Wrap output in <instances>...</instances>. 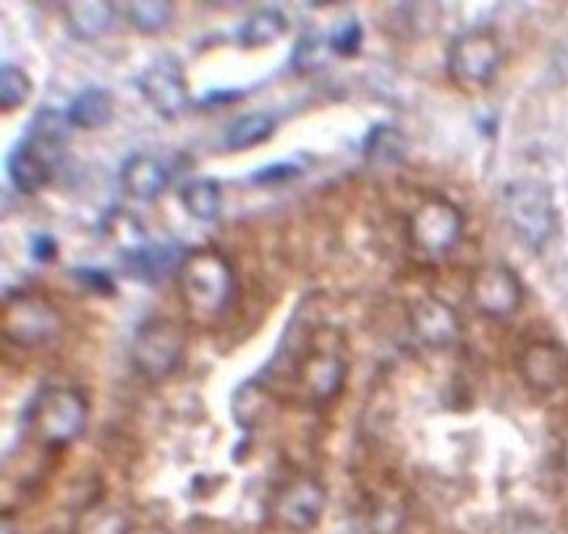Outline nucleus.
Listing matches in <instances>:
<instances>
[{
    "label": "nucleus",
    "instance_id": "f03ea898",
    "mask_svg": "<svg viewBox=\"0 0 568 534\" xmlns=\"http://www.w3.org/2000/svg\"><path fill=\"white\" fill-rule=\"evenodd\" d=\"M87 424V401L74 387H42L32 404V430L48 449H61L82 435Z\"/></svg>",
    "mask_w": 568,
    "mask_h": 534
},
{
    "label": "nucleus",
    "instance_id": "bb28decb",
    "mask_svg": "<svg viewBox=\"0 0 568 534\" xmlns=\"http://www.w3.org/2000/svg\"><path fill=\"white\" fill-rule=\"evenodd\" d=\"M393 142H400L398 131H393L388 127H377L373 134L367 137V155L373 158H398V152L393 148Z\"/></svg>",
    "mask_w": 568,
    "mask_h": 534
},
{
    "label": "nucleus",
    "instance_id": "6e6552de",
    "mask_svg": "<svg viewBox=\"0 0 568 534\" xmlns=\"http://www.w3.org/2000/svg\"><path fill=\"white\" fill-rule=\"evenodd\" d=\"M471 299L487 318H508L521 304V283L506 265H485L471 281Z\"/></svg>",
    "mask_w": 568,
    "mask_h": 534
},
{
    "label": "nucleus",
    "instance_id": "1a4fd4ad",
    "mask_svg": "<svg viewBox=\"0 0 568 534\" xmlns=\"http://www.w3.org/2000/svg\"><path fill=\"white\" fill-rule=\"evenodd\" d=\"M325 487L317 480L302 477L283 490L278 501V518L283 526L294 532L315 530L325 511Z\"/></svg>",
    "mask_w": 568,
    "mask_h": 534
},
{
    "label": "nucleus",
    "instance_id": "f3484780",
    "mask_svg": "<svg viewBox=\"0 0 568 534\" xmlns=\"http://www.w3.org/2000/svg\"><path fill=\"white\" fill-rule=\"evenodd\" d=\"M113 94L105 87H87L84 92H79L74 102L69 108V121L71 127L92 131V129H103L111 123L113 119Z\"/></svg>",
    "mask_w": 568,
    "mask_h": 534
},
{
    "label": "nucleus",
    "instance_id": "aec40b11",
    "mask_svg": "<svg viewBox=\"0 0 568 534\" xmlns=\"http://www.w3.org/2000/svg\"><path fill=\"white\" fill-rule=\"evenodd\" d=\"M286 29L288 21L278 9H262L257 13H252V17L242 24V29H239V42H242L244 48H265L273 46Z\"/></svg>",
    "mask_w": 568,
    "mask_h": 534
},
{
    "label": "nucleus",
    "instance_id": "9d476101",
    "mask_svg": "<svg viewBox=\"0 0 568 534\" xmlns=\"http://www.w3.org/2000/svg\"><path fill=\"white\" fill-rule=\"evenodd\" d=\"M521 375L537 391H556L568 380V354L552 341L531 343L521 354Z\"/></svg>",
    "mask_w": 568,
    "mask_h": 534
},
{
    "label": "nucleus",
    "instance_id": "5701e85b",
    "mask_svg": "<svg viewBox=\"0 0 568 534\" xmlns=\"http://www.w3.org/2000/svg\"><path fill=\"white\" fill-rule=\"evenodd\" d=\"M29 94H32V79L27 77V71L6 63L3 71H0V111H19L29 100Z\"/></svg>",
    "mask_w": 568,
    "mask_h": 534
},
{
    "label": "nucleus",
    "instance_id": "b1692460",
    "mask_svg": "<svg viewBox=\"0 0 568 534\" xmlns=\"http://www.w3.org/2000/svg\"><path fill=\"white\" fill-rule=\"evenodd\" d=\"M262 404H265V393L254 387V383H244L233 396V420L242 427H252L262 416Z\"/></svg>",
    "mask_w": 568,
    "mask_h": 534
},
{
    "label": "nucleus",
    "instance_id": "c756f323",
    "mask_svg": "<svg viewBox=\"0 0 568 534\" xmlns=\"http://www.w3.org/2000/svg\"><path fill=\"white\" fill-rule=\"evenodd\" d=\"M58 254V241L53 236H48V233H38V236H32V258L40 260V262H50Z\"/></svg>",
    "mask_w": 568,
    "mask_h": 534
},
{
    "label": "nucleus",
    "instance_id": "20e7f679",
    "mask_svg": "<svg viewBox=\"0 0 568 534\" xmlns=\"http://www.w3.org/2000/svg\"><path fill=\"white\" fill-rule=\"evenodd\" d=\"M500 63V42L487 29H471L458 34L448 50V71L466 90H477L493 82Z\"/></svg>",
    "mask_w": 568,
    "mask_h": 534
},
{
    "label": "nucleus",
    "instance_id": "423d86ee",
    "mask_svg": "<svg viewBox=\"0 0 568 534\" xmlns=\"http://www.w3.org/2000/svg\"><path fill=\"white\" fill-rule=\"evenodd\" d=\"M131 354H134L136 370L152 380H160L169 377L181 364L184 341H181L179 328L169 320H150L136 331Z\"/></svg>",
    "mask_w": 568,
    "mask_h": 534
},
{
    "label": "nucleus",
    "instance_id": "39448f33",
    "mask_svg": "<svg viewBox=\"0 0 568 534\" xmlns=\"http://www.w3.org/2000/svg\"><path fill=\"white\" fill-rule=\"evenodd\" d=\"M462 212H458L456 204L443 200V197H433V200L422 202L409 221L412 244L425 258H440L448 249H454L456 241L462 239Z\"/></svg>",
    "mask_w": 568,
    "mask_h": 534
},
{
    "label": "nucleus",
    "instance_id": "f8f14e48",
    "mask_svg": "<svg viewBox=\"0 0 568 534\" xmlns=\"http://www.w3.org/2000/svg\"><path fill=\"white\" fill-rule=\"evenodd\" d=\"M302 380L310 399L315 401V404H325V401H333L338 396L341 385H344L346 380V364L336 351H315V354L304 362Z\"/></svg>",
    "mask_w": 568,
    "mask_h": 534
},
{
    "label": "nucleus",
    "instance_id": "9b49d317",
    "mask_svg": "<svg viewBox=\"0 0 568 534\" xmlns=\"http://www.w3.org/2000/svg\"><path fill=\"white\" fill-rule=\"evenodd\" d=\"M3 331L19 346H38L55 331V314L38 299H19L6 310Z\"/></svg>",
    "mask_w": 568,
    "mask_h": 534
},
{
    "label": "nucleus",
    "instance_id": "412c9836",
    "mask_svg": "<svg viewBox=\"0 0 568 534\" xmlns=\"http://www.w3.org/2000/svg\"><path fill=\"white\" fill-rule=\"evenodd\" d=\"M275 131V119L271 113H250L242 115L239 121L231 123V129L225 131V148L231 152L252 150L257 144L265 142Z\"/></svg>",
    "mask_w": 568,
    "mask_h": 534
},
{
    "label": "nucleus",
    "instance_id": "7ed1b4c3",
    "mask_svg": "<svg viewBox=\"0 0 568 534\" xmlns=\"http://www.w3.org/2000/svg\"><path fill=\"white\" fill-rule=\"evenodd\" d=\"M506 215L524 244L542 249L556 236L558 212L548 189L537 181H516L506 189Z\"/></svg>",
    "mask_w": 568,
    "mask_h": 534
},
{
    "label": "nucleus",
    "instance_id": "6ab92c4d",
    "mask_svg": "<svg viewBox=\"0 0 568 534\" xmlns=\"http://www.w3.org/2000/svg\"><path fill=\"white\" fill-rule=\"evenodd\" d=\"M181 204L194 221H215L223 208V189L215 179H194L181 189Z\"/></svg>",
    "mask_w": 568,
    "mask_h": 534
},
{
    "label": "nucleus",
    "instance_id": "cd10ccee",
    "mask_svg": "<svg viewBox=\"0 0 568 534\" xmlns=\"http://www.w3.org/2000/svg\"><path fill=\"white\" fill-rule=\"evenodd\" d=\"M325 48L327 46H323V42H320L317 38H304L296 46L294 66H296V69H302V71L317 69V66L323 63V58H325Z\"/></svg>",
    "mask_w": 568,
    "mask_h": 534
},
{
    "label": "nucleus",
    "instance_id": "2eb2a0df",
    "mask_svg": "<svg viewBox=\"0 0 568 534\" xmlns=\"http://www.w3.org/2000/svg\"><path fill=\"white\" fill-rule=\"evenodd\" d=\"M69 115L53 111V108H40V111L34 113V119L29 121L24 142L38 152V155L45 158L50 165H55L65 148V139H69Z\"/></svg>",
    "mask_w": 568,
    "mask_h": 534
},
{
    "label": "nucleus",
    "instance_id": "7c9ffc66",
    "mask_svg": "<svg viewBox=\"0 0 568 534\" xmlns=\"http://www.w3.org/2000/svg\"><path fill=\"white\" fill-rule=\"evenodd\" d=\"M87 534H126V524L119 514H103L94 518V526Z\"/></svg>",
    "mask_w": 568,
    "mask_h": 534
},
{
    "label": "nucleus",
    "instance_id": "4be33fe9",
    "mask_svg": "<svg viewBox=\"0 0 568 534\" xmlns=\"http://www.w3.org/2000/svg\"><path fill=\"white\" fill-rule=\"evenodd\" d=\"M173 3L171 0H140V3H129V21L136 32L142 34H158L171 24L173 19Z\"/></svg>",
    "mask_w": 568,
    "mask_h": 534
},
{
    "label": "nucleus",
    "instance_id": "f257e3e1",
    "mask_svg": "<svg viewBox=\"0 0 568 534\" xmlns=\"http://www.w3.org/2000/svg\"><path fill=\"white\" fill-rule=\"evenodd\" d=\"M233 291H236V275L223 254L213 249H196L181 260L179 294L194 320L207 323L221 318L229 310Z\"/></svg>",
    "mask_w": 568,
    "mask_h": 534
},
{
    "label": "nucleus",
    "instance_id": "473e14b6",
    "mask_svg": "<svg viewBox=\"0 0 568 534\" xmlns=\"http://www.w3.org/2000/svg\"><path fill=\"white\" fill-rule=\"evenodd\" d=\"M564 459H566V466H568V437H566V445H564Z\"/></svg>",
    "mask_w": 568,
    "mask_h": 534
},
{
    "label": "nucleus",
    "instance_id": "0eeeda50",
    "mask_svg": "<svg viewBox=\"0 0 568 534\" xmlns=\"http://www.w3.org/2000/svg\"><path fill=\"white\" fill-rule=\"evenodd\" d=\"M142 98L150 102L152 111L160 119L176 121L181 113H186L189 108V92L186 82L181 77V66L173 58H160L148 69L142 71V77L136 79Z\"/></svg>",
    "mask_w": 568,
    "mask_h": 534
},
{
    "label": "nucleus",
    "instance_id": "393cba45",
    "mask_svg": "<svg viewBox=\"0 0 568 534\" xmlns=\"http://www.w3.org/2000/svg\"><path fill=\"white\" fill-rule=\"evenodd\" d=\"M362 48V27L356 21H344L331 32V50L336 56H356Z\"/></svg>",
    "mask_w": 568,
    "mask_h": 534
},
{
    "label": "nucleus",
    "instance_id": "2f4dec72",
    "mask_svg": "<svg viewBox=\"0 0 568 534\" xmlns=\"http://www.w3.org/2000/svg\"><path fill=\"white\" fill-rule=\"evenodd\" d=\"M508 534H550V530H545L540 522H531V518H519Z\"/></svg>",
    "mask_w": 568,
    "mask_h": 534
},
{
    "label": "nucleus",
    "instance_id": "c85d7f7f",
    "mask_svg": "<svg viewBox=\"0 0 568 534\" xmlns=\"http://www.w3.org/2000/svg\"><path fill=\"white\" fill-rule=\"evenodd\" d=\"M298 175V168L291 165V163H278V165H271L265 168V171L254 173V181L257 184H281V181H288Z\"/></svg>",
    "mask_w": 568,
    "mask_h": 534
},
{
    "label": "nucleus",
    "instance_id": "ddd939ff",
    "mask_svg": "<svg viewBox=\"0 0 568 534\" xmlns=\"http://www.w3.org/2000/svg\"><path fill=\"white\" fill-rule=\"evenodd\" d=\"M121 187L123 192L134 200L152 202L155 197L169 187L171 175L169 168L160 163L158 158L152 155H131L126 163L121 165Z\"/></svg>",
    "mask_w": 568,
    "mask_h": 534
},
{
    "label": "nucleus",
    "instance_id": "dca6fc26",
    "mask_svg": "<svg viewBox=\"0 0 568 534\" xmlns=\"http://www.w3.org/2000/svg\"><path fill=\"white\" fill-rule=\"evenodd\" d=\"M9 173H11L13 187H17L21 194L34 197L50 184V173H53V165H50L42 155H38V152H34L24 142V139H21L17 148L11 150Z\"/></svg>",
    "mask_w": 568,
    "mask_h": 534
},
{
    "label": "nucleus",
    "instance_id": "a211bd4d",
    "mask_svg": "<svg viewBox=\"0 0 568 534\" xmlns=\"http://www.w3.org/2000/svg\"><path fill=\"white\" fill-rule=\"evenodd\" d=\"M115 6L108 0H79L65 6V24L82 40H94L111 29Z\"/></svg>",
    "mask_w": 568,
    "mask_h": 534
},
{
    "label": "nucleus",
    "instance_id": "a878e982",
    "mask_svg": "<svg viewBox=\"0 0 568 534\" xmlns=\"http://www.w3.org/2000/svg\"><path fill=\"white\" fill-rule=\"evenodd\" d=\"M71 275H74L84 289H90L92 294H98V296H113L115 294V281L108 273H103V270L77 268V270H71Z\"/></svg>",
    "mask_w": 568,
    "mask_h": 534
},
{
    "label": "nucleus",
    "instance_id": "4468645a",
    "mask_svg": "<svg viewBox=\"0 0 568 534\" xmlns=\"http://www.w3.org/2000/svg\"><path fill=\"white\" fill-rule=\"evenodd\" d=\"M412 325L429 346H448L458 339V318L438 299H419L412 310Z\"/></svg>",
    "mask_w": 568,
    "mask_h": 534
}]
</instances>
